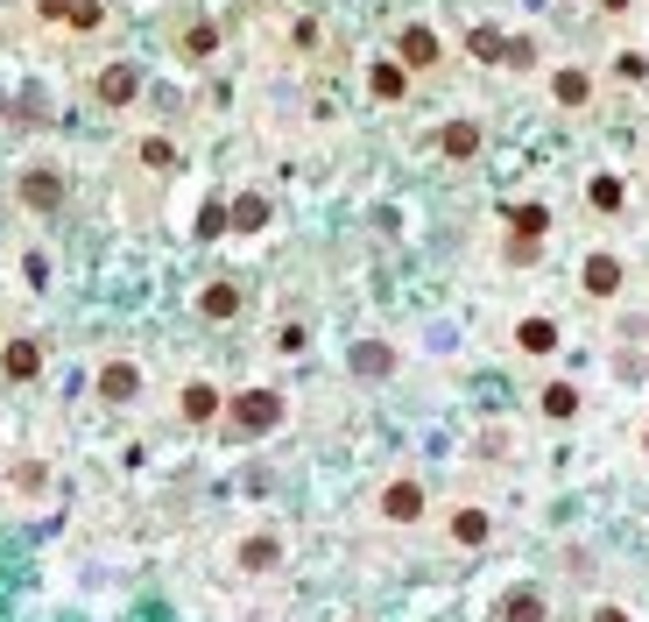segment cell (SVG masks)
Here are the masks:
<instances>
[{"label": "cell", "mask_w": 649, "mask_h": 622, "mask_svg": "<svg viewBox=\"0 0 649 622\" xmlns=\"http://www.w3.org/2000/svg\"><path fill=\"white\" fill-rule=\"evenodd\" d=\"M93 93H99V99H107V107H128V99H134V71H128V64H113V71H99V85H93Z\"/></svg>", "instance_id": "cell-13"}, {"label": "cell", "mask_w": 649, "mask_h": 622, "mask_svg": "<svg viewBox=\"0 0 649 622\" xmlns=\"http://www.w3.org/2000/svg\"><path fill=\"white\" fill-rule=\"evenodd\" d=\"M374 93H382V99H402V71H396V64H374Z\"/></svg>", "instance_id": "cell-18"}, {"label": "cell", "mask_w": 649, "mask_h": 622, "mask_svg": "<svg viewBox=\"0 0 649 622\" xmlns=\"http://www.w3.org/2000/svg\"><path fill=\"white\" fill-rule=\"evenodd\" d=\"M473 149H480V128L473 121H452L445 128V156H473Z\"/></svg>", "instance_id": "cell-16"}, {"label": "cell", "mask_w": 649, "mask_h": 622, "mask_svg": "<svg viewBox=\"0 0 649 622\" xmlns=\"http://www.w3.org/2000/svg\"><path fill=\"white\" fill-rule=\"evenodd\" d=\"M219 410H226V396L213 382H184V396H177V418L184 424H219Z\"/></svg>", "instance_id": "cell-6"}, {"label": "cell", "mask_w": 649, "mask_h": 622, "mask_svg": "<svg viewBox=\"0 0 649 622\" xmlns=\"http://www.w3.org/2000/svg\"><path fill=\"white\" fill-rule=\"evenodd\" d=\"M494 622H551V601H543L537 587H516V595L494 609Z\"/></svg>", "instance_id": "cell-10"}, {"label": "cell", "mask_w": 649, "mask_h": 622, "mask_svg": "<svg viewBox=\"0 0 649 622\" xmlns=\"http://www.w3.org/2000/svg\"><path fill=\"white\" fill-rule=\"evenodd\" d=\"M0 375L8 382H36L43 375V347L36 339H8V347H0Z\"/></svg>", "instance_id": "cell-8"}, {"label": "cell", "mask_w": 649, "mask_h": 622, "mask_svg": "<svg viewBox=\"0 0 649 622\" xmlns=\"http://www.w3.org/2000/svg\"><path fill=\"white\" fill-rule=\"evenodd\" d=\"M593 622H628V609H614V601H600V609H593Z\"/></svg>", "instance_id": "cell-22"}, {"label": "cell", "mask_w": 649, "mask_h": 622, "mask_svg": "<svg viewBox=\"0 0 649 622\" xmlns=\"http://www.w3.org/2000/svg\"><path fill=\"white\" fill-rule=\"evenodd\" d=\"M14 199H22L28 213H57V205H64V177L36 163V170H22V177H14Z\"/></svg>", "instance_id": "cell-4"}, {"label": "cell", "mask_w": 649, "mask_h": 622, "mask_svg": "<svg viewBox=\"0 0 649 622\" xmlns=\"http://www.w3.org/2000/svg\"><path fill=\"white\" fill-rule=\"evenodd\" d=\"M557 99H565V107H579V99H586V71H557Z\"/></svg>", "instance_id": "cell-17"}, {"label": "cell", "mask_w": 649, "mask_h": 622, "mask_svg": "<svg viewBox=\"0 0 649 622\" xmlns=\"http://www.w3.org/2000/svg\"><path fill=\"white\" fill-rule=\"evenodd\" d=\"M642 453H649V432H642Z\"/></svg>", "instance_id": "cell-23"}, {"label": "cell", "mask_w": 649, "mask_h": 622, "mask_svg": "<svg viewBox=\"0 0 649 622\" xmlns=\"http://www.w3.org/2000/svg\"><path fill=\"white\" fill-rule=\"evenodd\" d=\"M199 311H205V319H213V325L240 319V290H233V284H213V290H205V298H199Z\"/></svg>", "instance_id": "cell-12"}, {"label": "cell", "mask_w": 649, "mask_h": 622, "mask_svg": "<svg viewBox=\"0 0 649 622\" xmlns=\"http://www.w3.org/2000/svg\"><path fill=\"white\" fill-rule=\"evenodd\" d=\"M353 361H360V375H368V382H374V375H388V347H360Z\"/></svg>", "instance_id": "cell-19"}, {"label": "cell", "mask_w": 649, "mask_h": 622, "mask_svg": "<svg viewBox=\"0 0 649 622\" xmlns=\"http://www.w3.org/2000/svg\"><path fill=\"white\" fill-rule=\"evenodd\" d=\"M240 573H276L283 566V538H276V530H254V538H240Z\"/></svg>", "instance_id": "cell-7"}, {"label": "cell", "mask_w": 649, "mask_h": 622, "mask_svg": "<svg viewBox=\"0 0 649 622\" xmlns=\"http://www.w3.org/2000/svg\"><path fill=\"white\" fill-rule=\"evenodd\" d=\"M283 418H290V404H283L276 390H240V396H226L219 432H226V439H268Z\"/></svg>", "instance_id": "cell-1"}, {"label": "cell", "mask_w": 649, "mask_h": 622, "mask_svg": "<svg viewBox=\"0 0 649 622\" xmlns=\"http://www.w3.org/2000/svg\"><path fill=\"white\" fill-rule=\"evenodd\" d=\"M516 347H522V354H551V347H557V325H551V319H522V325H516Z\"/></svg>", "instance_id": "cell-14"}, {"label": "cell", "mask_w": 649, "mask_h": 622, "mask_svg": "<svg viewBox=\"0 0 649 622\" xmlns=\"http://www.w3.org/2000/svg\"><path fill=\"white\" fill-rule=\"evenodd\" d=\"M374 516H382V524H424L431 516V488L417 481V474H388V481L374 488Z\"/></svg>", "instance_id": "cell-2"}, {"label": "cell", "mask_w": 649, "mask_h": 622, "mask_svg": "<svg viewBox=\"0 0 649 622\" xmlns=\"http://www.w3.org/2000/svg\"><path fill=\"white\" fill-rule=\"evenodd\" d=\"M142 396V368L134 361H99V404H134Z\"/></svg>", "instance_id": "cell-5"}, {"label": "cell", "mask_w": 649, "mask_h": 622, "mask_svg": "<svg viewBox=\"0 0 649 622\" xmlns=\"http://www.w3.org/2000/svg\"><path fill=\"white\" fill-rule=\"evenodd\" d=\"M593 205H600V213H614V205H622V184H614V177H593Z\"/></svg>", "instance_id": "cell-21"}, {"label": "cell", "mask_w": 649, "mask_h": 622, "mask_svg": "<svg viewBox=\"0 0 649 622\" xmlns=\"http://www.w3.org/2000/svg\"><path fill=\"white\" fill-rule=\"evenodd\" d=\"M402 57L410 64H437V36L431 28H402Z\"/></svg>", "instance_id": "cell-15"}, {"label": "cell", "mask_w": 649, "mask_h": 622, "mask_svg": "<svg viewBox=\"0 0 649 622\" xmlns=\"http://www.w3.org/2000/svg\"><path fill=\"white\" fill-rule=\"evenodd\" d=\"M445 538L459 545V552H480V545L494 538V516L480 510V502H452L445 510Z\"/></svg>", "instance_id": "cell-3"}, {"label": "cell", "mask_w": 649, "mask_h": 622, "mask_svg": "<svg viewBox=\"0 0 649 622\" xmlns=\"http://www.w3.org/2000/svg\"><path fill=\"white\" fill-rule=\"evenodd\" d=\"M579 404H586V396L572 390V382H543V396H537V410L551 424H572V418H579Z\"/></svg>", "instance_id": "cell-9"}, {"label": "cell", "mask_w": 649, "mask_h": 622, "mask_svg": "<svg viewBox=\"0 0 649 622\" xmlns=\"http://www.w3.org/2000/svg\"><path fill=\"white\" fill-rule=\"evenodd\" d=\"M586 290H593V298H614V290H622V262L593 255V262H586Z\"/></svg>", "instance_id": "cell-11"}, {"label": "cell", "mask_w": 649, "mask_h": 622, "mask_svg": "<svg viewBox=\"0 0 649 622\" xmlns=\"http://www.w3.org/2000/svg\"><path fill=\"white\" fill-rule=\"evenodd\" d=\"M8 481H14V495H36V488H43V467H36V460H22V467L8 474Z\"/></svg>", "instance_id": "cell-20"}]
</instances>
